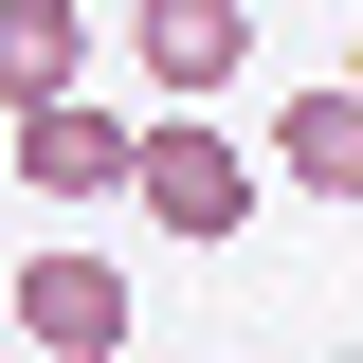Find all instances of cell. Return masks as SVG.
I'll list each match as a JSON object with an SVG mask.
<instances>
[{
	"instance_id": "obj_1",
	"label": "cell",
	"mask_w": 363,
	"mask_h": 363,
	"mask_svg": "<svg viewBox=\"0 0 363 363\" xmlns=\"http://www.w3.org/2000/svg\"><path fill=\"white\" fill-rule=\"evenodd\" d=\"M128 200L182 255H218V236H255V145H218V109H164V128H128Z\"/></svg>"
},
{
	"instance_id": "obj_2",
	"label": "cell",
	"mask_w": 363,
	"mask_h": 363,
	"mask_svg": "<svg viewBox=\"0 0 363 363\" xmlns=\"http://www.w3.org/2000/svg\"><path fill=\"white\" fill-rule=\"evenodd\" d=\"M128 55L164 109H218L236 73H255V0H128Z\"/></svg>"
},
{
	"instance_id": "obj_3",
	"label": "cell",
	"mask_w": 363,
	"mask_h": 363,
	"mask_svg": "<svg viewBox=\"0 0 363 363\" xmlns=\"http://www.w3.org/2000/svg\"><path fill=\"white\" fill-rule=\"evenodd\" d=\"M0 182H37L55 218H91V200H128V128H109L91 91H55V109H18V128H0Z\"/></svg>"
},
{
	"instance_id": "obj_4",
	"label": "cell",
	"mask_w": 363,
	"mask_h": 363,
	"mask_svg": "<svg viewBox=\"0 0 363 363\" xmlns=\"http://www.w3.org/2000/svg\"><path fill=\"white\" fill-rule=\"evenodd\" d=\"M128 309H145V291L109 255H73V236L18 272V345H37V363H128Z\"/></svg>"
},
{
	"instance_id": "obj_5",
	"label": "cell",
	"mask_w": 363,
	"mask_h": 363,
	"mask_svg": "<svg viewBox=\"0 0 363 363\" xmlns=\"http://www.w3.org/2000/svg\"><path fill=\"white\" fill-rule=\"evenodd\" d=\"M55 91H91V18L73 0H0V128L55 109Z\"/></svg>"
},
{
	"instance_id": "obj_6",
	"label": "cell",
	"mask_w": 363,
	"mask_h": 363,
	"mask_svg": "<svg viewBox=\"0 0 363 363\" xmlns=\"http://www.w3.org/2000/svg\"><path fill=\"white\" fill-rule=\"evenodd\" d=\"M272 182H309V200H363V91H291V128H272Z\"/></svg>"
},
{
	"instance_id": "obj_7",
	"label": "cell",
	"mask_w": 363,
	"mask_h": 363,
	"mask_svg": "<svg viewBox=\"0 0 363 363\" xmlns=\"http://www.w3.org/2000/svg\"><path fill=\"white\" fill-rule=\"evenodd\" d=\"M345 91H363V73H345Z\"/></svg>"
}]
</instances>
